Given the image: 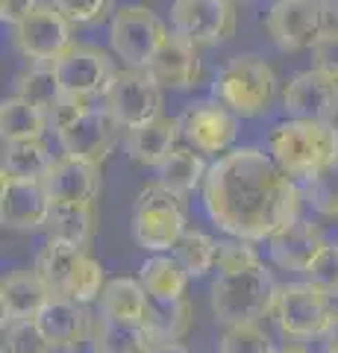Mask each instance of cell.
I'll return each mask as SVG.
<instances>
[{"instance_id": "obj_1", "label": "cell", "mask_w": 338, "mask_h": 353, "mask_svg": "<svg viewBox=\"0 0 338 353\" xmlns=\"http://www.w3.org/2000/svg\"><path fill=\"white\" fill-rule=\"evenodd\" d=\"M303 192L262 148L224 153L203 180V209L209 221L244 241H268L300 218Z\"/></svg>"}, {"instance_id": "obj_2", "label": "cell", "mask_w": 338, "mask_h": 353, "mask_svg": "<svg viewBox=\"0 0 338 353\" xmlns=\"http://www.w3.org/2000/svg\"><path fill=\"white\" fill-rule=\"evenodd\" d=\"M268 153L282 174L303 180L338 165V127L332 121L288 118L268 136Z\"/></svg>"}, {"instance_id": "obj_3", "label": "cell", "mask_w": 338, "mask_h": 353, "mask_svg": "<svg viewBox=\"0 0 338 353\" xmlns=\"http://www.w3.org/2000/svg\"><path fill=\"white\" fill-rule=\"evenodd\" d=\"M277 292L279 285L265 265L238 274H218L212 283V315L221 327L256 324L259 318L274 312Z\"/></svg>"}, {"instance_id": "obj_4", "label": "cell", "mask_w": 338, "mask_h": 353, "mask_svg": "<svg viewBox=\"0 0 338 353\" xmlns=\"http://www.w3.org/2000/svg\"><path fill=\"white\" fill-rule=\"evenodd\" d=\"M212 94L238 118H262L274 103L277 74L262 57H235L218 71Z\"/></svg>"}, {"instance_id": "obj_5", "label": "cell", "mask_w": 338, "mask_h": 353, "mask_svg": "<svg viewBox=\"0 0 338 353\" xmlns=\"http://www.w3.org/2000/svg\"><path fill=\"white\" fill-rule=\"evenodd\" d=\"M185 209L182 197L162 189L159 183H150L138 192L133 206V236L138 248L147 253L173 250L185 233Z\"/></svg>"}, {"instance_id": "obj_6", "label": "cell", "mask_w": 338, "mask_h": 353, "mask_svg": "<svg viewBox=\"0 0 338 353\" xmlns=\"http://www.w3.org/2000/svg\"><path fill=\"white\" fill-rule=\"evenodd\" d=\"M162 88L147 68L115 71L103 94V109L121 130H136L162 115Z\"/></svg>"}, {"instance_id": "obj_7", "label": "cell", "mask_w": 338, "mask_h": 353, "mask_svg": "<svg viewBox=\"0 0 338 353\" xmlns=\"http://www.w3.org/2000/svg\"><path fill=\"white\" fill-rule=\"evenodd\" d=\"M271 315L277 318V327L288 339H312L326 333L335 309H332V297L306 280V283L279 285Z\"/></svg>"}, {"instance_id": "obj_8", "label": "cell", "mask_w": 338, "mask_h": 353, "mask_svg": "<svg viewBox=\"0 0 338 353\" xmlns=\"http://www.w3.org/2000/svg\"><path fill=\"white\" fill-rule=\"evenodd\" d=\"M165 39V24L147 6H121L109 24V44L127 68H150Z\"/></svg>"}, {"instance_id": "obj_9", "label": "cell", "mask_w": 338, "mask_h": 353, "mask_svg": "<svg viewBox=\"0 0 338 353\" xmlns=\"http://www.w3.org/2000/svg\"><path fill=\"white\" fill-rule=\"evenodd\" d=\"M326 9L321 0H274L265 15V30L282 53L312 50L326 30Z\"/></svg>"}, {"instance_id": "obj_10", "label": "cell", "mask_w": 338, "mask_h": 353, "mask_svg": "<svg viewBox=\"0 0 338 353\" xmlns=\"http://www.w3.org/2000/svg\"><path fill=\"white\" fill-rule=\"evenodd\" d=\"M171 32H177L194 48H212L235 32L233 0H173Z\"/></svg>"}, {"instance_id": "obj_11", "label": "cell", "mask_w": 338, "mask_h": 353, "mask_svg": "<svg viewBox=\"0 0 338 353\" xmlns=\"http://www.w3.org/2000/svg\"><path fill=\"white\" fill-rule=\"evenodd\" d=\"M71 21L56 6H36L32 12L12 27V44L24 59L36 65H53L74 44Z\"/></svg>"}, {"instance_id": "obj_12", "label": "cell", "mask_w": 338, "mask_h": 353, "mask_svg": "<svg viewBox=\"0 0 338 353\" xmlns=\"http://www.w3.org/2000/svg\"><path fill=\"white\" fill-rule=\"evenodd\" d=\"M53 68L59 74L65 94L80 97V101L103 97L115 77L112 62H109V57L101 48H94V44H77V41L53 62Z\"/></svg>"}, {"instance_id": "obj_13", "label": "cell", "mask_w": 338, "mask_h": 353, "mask_svg": "<svg viewBox=\"0 0 338 353\" xmlns=\"http://www.w3.org/2000/svg\"><path fill=\"white\" fill-rule=\"evenodd\" d=\"M182 139L198 153H226L238 139V115H233L221 101H200L185 106L180 115Z\"/></svg>"}, {"instance_id": "obj_14", "label": "cell", "mask_w": 338, "mask_h": 353, "mask_svg": "<svg viewBox=\"0 0 338 353\" xmlns=\"http://www.w3.org/2000/svg\"><path fill=\"white\" fill-rule=\"evenodd\" d=\"M118 127L115 118L106 112V109H89L85 115H80L74 124L62 127L56 136H59V145H62V157H74V159H83L89 165H101L109 159V153L115 148V139H118Z\"/></svg>"}, {"instance_id": "obj_15", "label": "cell", "mask_w": 338, "mask_h": 353, "mask_svg": "<svg viewBox=\"0 0 338 353\" xmlns=\"http://www.w3.org/2000/svg\"><path fill=\"white\" fill-rule=\"evenodd\" d=\"M282 109L291 118L335 121L338 118V80L321 68L300 71L282 92Z\"/></svg>"}, {"instance_id": "obj_16", "label": "cell", "mask_w": 338, "mask_h": 353, "mask_svg": "<svg viewBox=\"0 0 338 353\" xmlns=\"http://www.w3.org/2000/svg\"><path fill=\"white\" fill-rule=\"evenodd\" d=\"M41 185H45L53 206L94 203L97 194H101V168L74 157H59L53 159Z\"/></svg>"}, {"instance_id": "obj_17", "label": "cell", "mask_w": 338, "mask_h": 353, "mask_svg": "<svg viewBox=\"0 0 338 353\" xmlns=\"http://www.w3.org/2000/svg\"><path fill=\"white\" fill-rule=\"evenodd\" d=\"M53 203L41 183H18L3 176L0 185V221L9 230L32 233V230L47 227Z\"/></svg>"}, {"instance_id": "obj_18", "label": "cell", "mask_w": 338, "mask_h": 353, "mask_svg": "<svg viewBox=\"0 0 338 353\" xmlns=\"http://www.w3.org/2000/svg\"><path fill=\"white\" fill-rule=\"evenodd\" d=\"M150 74L156 77V83L171 92H189L200 83L203 77V62L200 53L191 41H185L177 32H168V39L162 41L159 53L150 62Z\"/></svg>"}, {"instance_id": "obj_19", "label": "cell", "mask_w": 338, "mask_h": 353, "mask_svg": "<svg viewBox=\"0 0 338 353\" xmlns=\"http://www.w3.org/2000/svg\"><path fill=\"white\" fill-rule=\"evenodd\" d=\"M324 245L326 241H324L321 227L312 224V221L297 218L268 239V253H271V259H274V265H279L282 271L306 274L315 256L324 250Z\"/></svg>"}, {"instance_id": "obj_20", "label": "cell", "mask_w": 338, "mask_h": 353, "mask_svg": "<svg viewBox=\"0 0 338 353\" xmlns=\"http://www.w3.org/2000/svg\"><path fill=\"white\" fill-rule=\"evenodd\" d=\"M36 324L41 327L53 350H74L89 339L92 315L85 312L83 303L71 301V297H50L45 309L36 315Z\"/></svg>"}, {"instance_id": "obj_21", "label": "cell", "mask_w": 338, "mask_h": 353, "mask_svg": "<svg viewBox=\"0 0 338 353\" xmlns=\"http://www.w3.org/2000/svg\"><path fill=\"white\" fill-rule=\"evenodd\" d=\"M182 136L180 130V118H165L159 115L147 124H141L136 130H127L124 136V150L127 157L138 162V165H147V168H159L173 150H177V139Z\"/></svg>"}, {"instance_id": "obj_22", "label": "cell", "mask_w": 338, "mask_h": 353, "mask_svg": "<svg viewBox=\"0 0 338 353\" xmlns=\"http://www.w3.org/2000/svg\"><path fill=\"white\" fill-rule=\"evenodd\" d=\"M50 301V292L39 280L36 271H12L3 277L0 285V309H3V327L15 321H32L45 303Z\"/></svg>"}, {"instance_id": "obj_23", "label": "cell", "mask_w": 338, "mask_h": 353, "mask_svg": "<svg viewBox=\"0 0 338 353\" xmlns=\"http://www.w3.org/2000/svg\"><path fill=\"white\" fill-rule=\"evenodd\" d=\"M85 256H89V253L83 248H74L68 241H59V239H47V245L39 250L32 271H36L39 280L45 283L50 297H68L71 283L77 277Z\"/></svg>"}, {"instance_id": "obj_24", "label": "cell", "mask_w": 338, "mask_h": 353, "mask_svg": "<svg viewBox=\"0 0 338 353\" xmlns=\"http://www.w3.org/2000/svg\"><path fill=\"white\" fill-rule=\"evenodd\" d=\"M191 321H194V309L185 297H171V301L150 297L141 327L147 330L154 345H162V341H180L191 330Z\"/></svg>"}, {"instance_id": "obj_25", "label": "cell", "mask_w": 338, "mask_h": 353, "mask_svg": "<svg viewBox=\"0 0 338 353\" xmlns=\"http://www.w3.org/2000/svg\"><path fill=\"white\" fill-rule=\"evenodd\" d=\"M150 294L145 285L129 277H115L106 283L101 294V318L106 321H124V324H141L147 312Z\"/></svg>"}, {"instance_id": "obj_26", "label": "cell", "mask_w": 338, "mask_h": 353, "mask_svg": "<svg viewBox=\"0 0 338 353\" xmlns=\"http://www.w3.org/2000/svg\"><path fill=\"white\" fill-rule=\"evenodd\" d=\"M206 174H209V168H206V162H203V157L198 150L177 148L156 168V183L162 185V189L173 192L177 197H185L189 192L198 189V185H203Z\"/></svg>"}, {"instance_id": "obj_27", "label": "cell", "mask_w": 338, "mask_h": 353, "mask_svg": "<svg viewBox=\"0 0 338 353\" xmlns=\"http://www.w3.org/2000/svg\"><path fill=\"white\" fill-rule=\"evenodd\" d=\"M53 157L41 139L32 141H6L3 153V176L18 183H41L50 171Z\"/></svg>"}, {"instance_id": "obj_28", "label": "cell", "mask_w": 338, "mask_h": 353, "mask_svg": "<svg viewBox=\"0 0 338 353\" xmlns=\"http://www.w3.org/2000/svg\"><path fill=\"white\" fill-rule=\"evenodd\" d=\"M15 97H21V101H27L50 115L68 94H65L59 74L53 65H32V68L21 71L15 77Z\"/></svg>"}, {"instance_id": "obj_29", "label": "cell", "mask_w": 338, "mask_h": 353, "mask_svg": "<svg viewBox=\"0 0 338 353\" xmlns=\"http://www.w3.org/2000/svg\"><path fill=\"white\" fill-rule=\"evenodd\" d=\"M50 127V115L21 97H6L0 103V132L3 141H32L41 139Z\"/></svg>"}, {"instance_id": "obj_30", "label": "cell", "mask_w": 338, "mask_h": 353, "mask_svg": "<svg viewBox=\"0 0 338 353\" xmlns=\"http://www.w3.org/2000/svg\"><path fill=\"white\" fill-rule=\"evenodd\" d=\"M47 233L50 239L68 241L74 248H89L97 230V212L94 203H83V206H53L50 221H47Z\"/></svg>"}, {"instance_id": "obj_31", "label": "cell", "mask_w": 338, "mask_h": 353, "mask_svg": "<svg viewBox=\"0 0 338 353\" xmlns=\"http://www.w3.org/2000/svg\"><path fill=\"white\" fill-rule=\"evenodd\" d=\"M138 283L145 285V292L150 297H162V301H171V297H185V285H189V274H185L182 265L165 253H156L150 256L138 271Z\"/></svg>"}, {"instance_id": "obj_32", "label": "cell", "mask_w": 338, "mask_h": 353, "mask_svg": "<svg viewBox=\"0 0 338 353\" xmlns=\"http://www.w3.org/2000/svg\"><path fill=\"white\" fill-rule=\"evenodd\" d=\"M150 350H154V341H150L147 330L141 324L101 318L94 333V353H150Z\"/></svg>"}, {"instance_id": "obj_33", "label": "cell", "mask_w": 338, "mask_h": 353, "mask_svg": "<svg viewBox=\"0 0 338 353\" xmlns=\"http://www.w3.org/2000/svg\"><path fill=\"white\" fill-rule=\"evenodd\" d=\"M189 277H206L215 268L218 259V241L212 236H206L203 230H185L182 239L177 241V248L171 250Z\"/></svg>"}, {"instance_id": "obj_34", "label": "cell", "mask_w": 338, "mask_h": 353, "mask_svg": "<svg viewBox=\"0 0 338 353\" xmlns=\"http://www.w3.org/2000/svg\"><path fill=\"white\" fill-rule=\"evenodd\" d=\"M300 192H303V201H306L318 215L338 218V165L309 176Z\"/></svg>"}, {"instance_id": "obj_35", "label": "cell", "mask_w": 338, "mask_h": 353, "mask_svg": "<svg viewBox=\"0 0 338 353\" xmlns=\"http://www.w3.org/2000/svg\"><path fill=\"white\" fill-rule=\"evenodd\" d=\"M277 347L271 345L265 330L259 324H235L224 327L221 336V353H274Z\"/></svg>"}, {"instance_id": "obj_36", "label": "cell", "mask_w": 338, "mask_h": 353, "mask_svg": "<svg viewBox=\"0 0 338 353\" xmlns=\"http://www.w3.org/2000/svg\"><path fill=\"white\" fill-rule=\"evenodd\" d=\"M106 283L109 280H106V274L101 268V262L92 259V256H85L83 265H80V271H77V277H74V283H71L68 297H71V301H77V303H83V306H89L94 301H101Z\"/></svg>"}, {"instance_id": "obj_37", "label": "cell", "mask_w": 338, "mask_h": 353, "mask_svg": "<svg viewBox=\"0 0 338 353\" xmlns=\"http://www.w3.org/2000/svg\"><path fill=\"white\" fill-rule=\"evenodd\" d=\"M6 330V341H3V350L6 353H50V341L41 333V327L32 321H15L3 327Z\"/></svg>"}, {"instance_id": "obj_38", "label": "cell", "mask_w": 338, "mask_h": 353, "mask_svg": "<svg viewBox=\"0 0 338 353\" xmlns=\"http://www.w3.org/2000/svg\"><path fill=\"white\" fill-rule=\"evenodd\" d=\"M218 271L221 274H238V271H247V268H256L259 262V253L250 248V241L244 239H226V241H218Z\"/></svg>"}, {"instance_id": "obj_39", "label": "cell", "mask_w": 338, "mask_h": 353, "mask_svg": "<svg viewBox=\"0 0 338 353\" xmlns=\"http://www.w3.org/2000/svg\"><path fill=\"white\" fill-rule=\"evenodd\" d=\"M306 280L324 289L330 297H338V245H324V250L309 265Z\"/></svg>"}, {"instance_id": "obj_40", "label": "cell", "mask_w": 338, "mask_h": 353, "mask_svg": "<svg viewBox=\"0 0 338 353\" xmlns=\"http://www.w3.org/2000/svg\"><path fill=\"white\" fill-rule=\"evenodd\" d=\"M53 6H56L71 24L83 27V24H97V21H103L109 6H112V0H53Z\"/></svg>"}, {"instance_id": "obj_41", "label": "cell", "mask_w": 338, "mask_h": 353, "mask_svg": "<svg viewBox=\"0 0 338 353\" xmlns=\"http://www.w3.org/2000/svg\"><path fill=\"white\" fill-rule=\"evenodd\" d=\"M312 62H315V68L332 74L335 80H338V27H326L324 36L315 41Z\"/></svg>"}, {"instance_id": "obj_42", "label": "cell", "mask_w": 338, "mask_h": 353, "mask_svg": "<svg viewBox=\"0 0 338 353\" xmlns=\"http://www.w3.org/2000/svg\"><path fill=\"white\" fill-rule=\"evenodd\" d=\"M39 3L36 0H0V18H3V24H21L32 9H36Z\"/></svg>"}, {"instance_id": "obj_43", "label": "cell", "mask_w": 338, "mask_h": 353, "mask_svg": "<svg viewBox=\"0 0 338 353\" xmlns=\"http://www.w3.org/2000/svg\"><path fill=\"white\" fill-rule=\"evenodd\" d=\"M324 341H326V347H335V350H338V312L332 315L330 327H326V333H324Z\"/></svg>"}, {"instance_id": "obj_44", "label": "cell", "mask_w": 338, "mask_h": 353, "mask_svg": "<svg viewBox=\"0 0 338 353\" xmlns=\"http://www.w3.org/2000/svg\"><path fill=\"white\" fill-rule=\"evenodd\" d=\"M150 353H189V347L180 345V341H162V345H154Z\"/></svg>"}, {"instance_id": "obj_45", "label": "cell", "mask_w": 338, "mask_h": 353, "mask_svg": "<svg viewBox=\"0 0 338 353\" xmlns=\"http://www.w3.org/2000/svg\"><path fill=\"white\" fill-rule=\"evenodd\" d=\"M324 9H326V15L330 18H338V0H321Z\"/></svg>"}, {"instance_id": "obj_46", "label": "cell", "mask_w": 338, "mask_h": 353, "mask_svg": "<svg viewBox=\"0 0 338 353\" xmlns=\"http://www.w3.org/2000/svg\"><path fill=\"white\" fill-rule=\"evenodd\" d=\"M274 353H309V350L300 347V345H282V347H277Z\"/></svg>"}, {"instance_id": "obj_47", "label": "cell", "mask_w": 338, "mask_h": 353, "mask_svg": "<svg viewBox=\"0 0 338 353\" xmlns=\"http://www.w3.org/2000/svg\"><path fill=\"white\" fill-rule=\"evenodd\" d=\"M324 353H338V350H335V347H326V350H324Z\"/></svg>"}, {"instance_id": "obj_48", "label": "cell", "mask_w": 338, "mask_h": 353, "mask_svg": "<svg viewBox=\"0 0 338 353\" xmlns=\"http://www.w3.org/2000/svg\"><path fill=\"white\" fill-rule=\"evenodd\" d=\"M233 3H235V0H233Z\"/></svg>"}]
</instances>
